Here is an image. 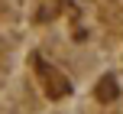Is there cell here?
<instances>
[{
  "label": "cell",
  "mask_w": 123,
  "mask_h": 114,
  "mask_svg": "<svg viewBox=\"0 0 123 114\" xmlns=\"http://www.w3.org/2000/svg\"><path fill=\"white\" fill-rule=\"evenodd\" d=\"M97 98H100V101H113V98H117V82H113L110 75L97 85Z\"/></svg>",
  "instance_id": "cell-1"
}]
</instances>
